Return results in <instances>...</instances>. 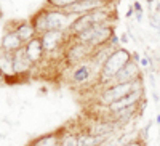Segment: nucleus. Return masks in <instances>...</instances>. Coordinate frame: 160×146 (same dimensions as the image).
<instances>
[{
	"label": "nucleus",
	"instance_id": "cd10ccee",
	"mask_svg": "<svg viewBox=\"0 0 160 146\" xmlns=\"http://www.w3.org/2000/svg\"><path fill=\"white\" fill-rule=\"evenodd\" d=\"M28 146H32V144H31V143H29V144H28Z\"/></svg>",
	"mask_w": 160,
	"mask_h": 146
},
{
	"label": "nucleus",
	"instance_id": "9b49d317",
	"mask_svg": "<svg viewBox=\"0 0 160 146\" xmlns=\"http://www.w3.org/2000/svg\"><path fill=\"white\" fill-rule=\"evenodd\" d=\"M32 68H34V64L31 63L28 55H26L24 47L13 53V72H15L16 77H24V76L31 74Z\"/></svg>",
	"mask_w": 160,
	"mask_h": 146
},
{
	"label": "nucleus",
	"instance_id": "412c9836",
	"mask_svg": "<svg viewBox=\"0 0 160 146\" xmlns=\"http://www.w3.org/2000/svg\"><path fill=\"white\" fill-rule=\"evenodd\" d=\"M122 146H146V143L141 141V140H138V138H135V140H131V141H128V143H125Z\"/></svg>",
	"mask_w": 160,
	"mask_h": 146
},
{
	"label": "nucleus",
	"instance_id": "f03ea898",
	"mask_svg": "<svg viewBox=\"0 0 160 146\" xmlns=\"http://www.w3.org/2000/svg\"><path fill=\"white\" fill-rule=\"evenodd\" d=\"M114 21H115V11L112 8V3L108 5V7H102L99 10H95L88 13V15H83V16H77L71 28L68 29V35L69 39H74L75 35L82 34L83 31L93 28L96 24H112L114 26Z\"/></svg>",
	"mask_w": 160,
	"mask_h": 146
},
{
	"label": "nucleus",
	"instance_id": "f3484780",
	"mask_svg": "<svg viewBox=\"0 0 160 146\" xmlns=\"http://www.w3.org/2000/svg\"><path fill=\"white\" fill-rule=\"evenodd\" d=\"M104 141H106L104 138L95 137V135L88 133L85 130L78 132V146H102Z\"/></svg>",
	"mask_w": 160,
	"mask_h": 146
},
{
	"label": "nucleus",
	"instance_id": "bb28decb",
	"mask_svg": "<svg viewBox=\"0 0 160 146\" xmlns=\"http://www.w3.org/2000/svg\"><path fill=\"white\" fill-rule=\"evenodd\" d=\"M158 137H160V128H158Z\"/></svg>",
	"mask_w": 160,
	"mask_h": 146
},
{
	"label": "nucleus",
	"instance_id": "dca6fc26",
	"mask_svg": "<svg viewBox=\"0 0 160 146\" xmlns=\"http://www.w3.org/2000/svg\"><path fill=\"white\" fill-rule=\"evenodd\" d=\"M31 144L32 146H59V130L58 132H50L47 135L38 137Z\"/></svg>",
	"mask_w": 160,
	"mask_h": 146
},
{
	"label": "nucleus",
	"instance_id": "a878e982",
	"mask_svg": "<svg viewBox=\"0 0 160 146\" xmlns=\"http://www.w3.org/2000/svg\"><path fill=\"white\" fill-rule=\"evenodd\" d=\"M146 2H148V3H149V5H152V3H154V2H155V0H146Z\"/></svg>",
	"mask_w": 160,
	"mask_h": 146
},
{
	"label": "nucleus",
	"instance_id": "2eb2a0df",
	"mask_svg": "<svg viewBox=\"0 0 160 146\" xmlns=\"http://www.w3.org/2000/svg\"><path fill=\"white\" fill-rule=\"evenodd\" d=\"M0 72L5 76V79L13 77V53H8L0 48Z\"/></svg>",
	"mask_w": 160,
	"mask_h": 146
},
{
	"label": "nucleus",
	"instance_id": "393cba45",
	"mask_svg": "<svg viewBox=\"0 0 160 146\" xmlns=\"http://www.w3.org/2000/svg\"><path fill=\"white\" fill-rule=\"evenodd\" d=\"M155 122H157V124H158V127H160V112H158V114H157V117H155Z\"/></svg>",
	"mask_w": 160,
	"mask_h": 146
},
{
	"label": "nucleus",
	"instance_id": "1a4fd4ad",
	"mask_svg": "<svg viewBox=\"0 0 160 146\" xmlns=\"http://www.w3.org/2000/svg\"><path fill=\"white\" fill-rule=\"evenodd\" d=\"M111 3H112L111 0H78V2H74L72 5H69L64 11L68 13V15L77 18V16L88 15V13L95 11V10H99L102 7H108Z\"/></svg>",
	"mask_w": 160,
	"mask_h": 146
},
{
	"label": "nucleus",
	"instance_id": "4468645a",
	"mask_svg": "<svg viewBox=\"0 0 160 146\" xmlns=\"http://www.w3.org/2000/svg\"><path fill=\"white\" fill-rule=\"evenodd\" d=\"M15 31H16L18 37L21 39V42H22L24 45L29 44L32 39L37 37V31H35V28L32 26L31 21H22V23H19L16 28H15Z\"/></svg>",
	"mask_w": 160,
	"mask_h": 146
},
{
	"label": "nucleus",
	"instance_id": "0eeeda50",
	"mask_svg": "<svg viewBox=\"0 0 160 146\" xmlns=\"http://www.w3.org/2000/svg\"><path fill=\"white\" fill-rule=\"evenodd\" d=\"M91 53H93V48H90L88 45H83V44L75 42V40H69L64 47L62 58H64L66 66H68V68H72V66H75L78 63L90 60Z\"/></svg>",
	"mask_w": 160,
	"mask_h": 146
},
{
	"label": "nucleus",
	"instance_id": "20e7f679",
	"mask_svg": "<svg viewBox=\"0 0 160 146\" xmlns=\"http://www.w3.org/2000/svg\"><path fill=\"white\" fill-rule=\"evenodd\" d=\"M144 87V79L133 82V84H111L106 85L102 88H99V91L96 93V104L102 106V108H108L109 104L118 101L120 98L127 96L128 93H131L133 90L136 88H142Z\"/></svg>",
	"mask_w": 160,
	"mask_h": 146
},
{
	"label": "nucleus",
	"instance_id": "423d86ee",
	"mask_svg": "<svg viewBox=\"0 0 160 146\" xmlns=\"http://www.w3.org/2000/svg\"><path fill=\"white\" fill-rule=\"evenodd\" d=\"M99 68L91 60L82 61L72 68H69V82L75 87H85V85H96Z\"/></svg>",
	"mask_w": 160,
	"mask_h": 146
},
{
	"label": "nucleus",
	"instance_id": "5701e85b",
	"mask_svg": "<svg viewBox=\"0 0 160 146\" xmlns=\"http://www.w3.org/2000/svg\"><path fill=\"white\" fill-rule=\"evenodd\" d=\"M131 16H133V7H130V10L127 13V18H131Z\"/></svg>",
	"mask_w": 160,
	"mask_h": 146
},
{
	"label": "nucleus",
	"instance_id": "ddd939ff",
	"mask_svg": "<svg viewBox=\"0 0 160 146\" xmlns=\"http://www.w3.org/2000/svg\"><path fill=\"white\" fill-rule=\"evenodd\" d=\"M22 47H24V44L21 42V39L18 37L15 29L5 31V34L2 37V42H0V48L8 51V53H15V51H18Z\"/></svg>",
	"mask_w": 160,
	"mask_h": 146
},
{
	"label": "nucleus",
	"instance_id": "b1692460",
	"mask_svg": "<svg viewBox=\"0 0 160 146\" xmlns=\"http://www.w3.org/2000/svg\"><path fill=\"white\" fill-rule=\"evenodd\" d=\"M3 82H5V76L0 72V84H3Z\"/></svg>",
	"mask_w": 160,
	"mask_h": 146
},
{
	"label": "nucleus",
	"instance_id": "39448f33",
	"mask_svg": "<svg viewBox=\"0 0 160 146\" xmlns=\"http://www.w3.org/2000/svg\"><path fill=\"white\" fill-rule=\"evenodd\" d=\"M114 32L115 31H114L112 24H96V26H93V28L83 31L82 34L75 35L74 39H71V40H75V42H80L83 45H88L90 48L95 50V48H98L101 45L108 44Z\"/></svg>",
	"mask_w": 160,
	"mask_h": 146
},
{
	"label": "nucleus",
	"instance_id": "6ab92c4d",
	"mask_svg": "<svg viewBox=\"0 0 160 146\" xmlns=\"http://www.w3.org/2000/svg\"><path fill=\"white\" fill-rule=\"evenodd\" d=\"M133 10H135V16H136V23H142V18H144V10H142V5L135 0V3H133Z\"/></svg>",
	"mask_w": 160,
	"mask_h": 146
},
{
	"label": "nucleus",
	"instance_id": "6e6552de",
	"mask_svg": "<svg viewBox=\"0 0 160 146\" xmlns=\"http://www.w3.org/2000/svg\"><path fill=\"white\" fill-rule=\"evenodd\" d=\"M40 40L43 44V50L47 53V56H53L56 55L58 51H64V47L71 39L68 35V32H62V31H48L42 35H38Z\"/></svg>",
	"mask_w": 160,
	"mask_h": 146
},
{
	"label": "nucleus",
	"instance_id": "a211bd4d",
	"mask_svg": "<svg viewBox=\"0 0 160 146\" xmlns=\"http://www.w3.org/2000/svg\"><path fill=\"white\" fill-rule=\"evenodd\" d=\"M59 146H78V132L68 128L59 130Z\"/></svg>",
	"mask_w": 160,
	"mask_h": 146
},
{
	"label": "nucleus",
	"instance_id": "9d476101",
	"mask_svg": "<svg viewBox=\"0 0 160 146\" xmlns=\"http://www.w3.org/2000/svg\"><path fill=\"white\" fill-rule=\"evenodd\" d=\"M142 77V71H141V66L136 61H128L122 69L117 72V76L114 77V82L112 84H133L139 81Z\"/></svg>",
	"mask_w": 160,
	"mask_h": 146
},
{
	"label": "nucleus",
	"instance_id": "f8f14e48",
	"mask_svg": "<svg viewBox=\"0 0 160 146\" xmlns=\"http://www.w3.org/2000/svg\"><path fill=\"white\" fill-rule=\"evenodd\" d=\"M24 51H26V55H28V58L31 60V63L34 66H38L47 58V53L43 50V44H42V40H40L38 35L35 39H32L29 44L24 45Z\"/></svg>",
	"mask_w": 160,
	"mask_h": 146
},
{
	"label": "nucleus",
	"instance_id": "4be33fe9",
	"mask_svg": "<svg viewBox=\"0 0 160 146\" xmlns=\"http://www.w3.org/2000/svg\"><path fill=\"white\" fill-rule=\"evenodd\" d=\"M118 39H120V45H122V44L125 45V44H128V42H130V37H128V34H127V32H122V34L118 35Z\"/></svg>",
	"mask_w": 160,
	"mask_h": 146
},
{
	"label": "nucleus",
	"instance_id": "7ed1b4c3",
	"mask_svg": "<svg viewBox=\"0 0 160 146\" xmlns=\"http://www.w3.org/2000/svg\"><path fill=\"white\" fill-rule=\"evenodd\" d=\"M131 60L133 58H131L130 50H127L125 47L115 48L111 53V56L106 60V63L101 66V69L98 72V79H96V87L102 88L106 85H111L114 82V77L117 76V72Z\"/></svg>",
	"mask_w": 160,
	"mask_h": 146
},
{
	"label": "nucleus",
	"instance_id": "aec40b11",
	"mask_svg": "<svg viewBox=\"0 0 160 146\" xmlns=\"http://www.w3.org/2000/svg\"><path fill=\"white\" fill-rule=\"evenodd\" d=\"M149 24L152 26V29H155V31H158V34H160V15L158 13H151L149 15Z\"/></svg>",
	"mask_w": 160,
	"mask_h": 146
},
{
	"label": "nucleus",
	"instance_id": "f257e3e1",
	"mask_svg": "<svg viewBox=\"0 0 160 146\" xmlns=\"http://www.w3.org/2000/svg\"><path fill=\"white\" fill-rule=\"evenodd\" d=\"M75 18L68 15L64 10H55V8H45L42 11H38L31 21L32 26L37 31V35H42L48 31H62L68 32L71 28V24Z\"/></svg>",
	"mask_w": 160,
	"mask_h": 146
}]
</instances>
